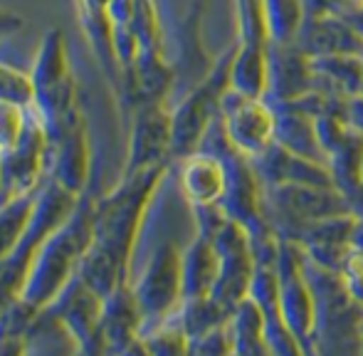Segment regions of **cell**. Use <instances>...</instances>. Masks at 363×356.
<instances>
[{"label": "cell", "instance_id": "cell-1", "mask_svg": "<svg viewBox=\"0 0 363 356\" xmlns=\"http://www.w3.org/2000/svg\"><path fill=\"white\" fill-rule=\"evenodd\" d=\"M168 171V161L144 169L139 174L124 176L121 183L104 198L94 201V238L91 247L104 252L114 265L129 274L131 255L139 240L141 226L158 183Z\"/></svg>", "mask_w": 363, "mask_h": 356}, {"label": "cell", "instance_id": "cell-2", "mask_svg": "<svg viewBox=\"0 0 363 356\" xmlns=\"http://www.w3.org/2000/svg\"><path fill=\"white\" fill-rule=\"evenodd\" d=\"M91 228H94V201H86L82 196L69 221L60 226L38 252L18 299H23L33 309L52 304L69 284V279L79 272L82 257L86 255L94 238Z\"/></svg>", "mask_w": 363, "mask_h": 356}, {"label": "cell", "instance_id": "cell-3", "mask_svg": "<svg viewBox=\"0 0 363 356\" xmlns=\"http://www.w3.org/2000/svg\"><path fill=\"white\" fill-rule=\"evenodd\" d=\"M30 77L35 84L33 111L40 116L50 141L55 144L82 114L77 106V82L69 67L67 43L60 28H50L43 35L30 67Z\"/></svg>", "mask_w": 363, "mask_h": 356}, {"label": "cell", "instance_id": "cell-4", "mask_svg": "<svg viewBox=\"0 0 363 356\" xmlns=\"http://www.w3.org/2000/svg\"><path fill=\"white\" fill-rule=\"evenodd\" d=\"M79 201L82 196L62 188L52 178H48L43 183V188L38 191V198H35L33 216H30L23 238L13 247V252L0 262V299L10 302V299L18 297L38 252L43 250L48 238L69 221V216L77 211Z\"/></svg>", "mask_w": 363, "mask_h": 356}, {"label": "cell", "instance_id": "cell-5", "mask_svg": "<svg viewBox=\"0 0 363 356\" xmlns=\"http://www.w3.org/2000/svg\"><path fill=\"white\" fill-rule=\"evenodd\" d=\"M141 309V337L171 317L183 302V250L163 240L148 257L144 272L131 282Z\"/></svg>", "mask_w": 363, "mask_h": 356}, {"label": "cell", "instance_id": "cell-6", "mask_svg": "<svg viewBox=\"0 0 363 356\" xmlns=\"http://www.w3.org/2000/svg\"><path fill=\"white\" fill-rule=\"evenodd\" d=\"M50 159H52V141H50L48 129L43 126L40 116L30 109L28 129H25L20 144L0 154V166H3L0 203L40 191L45 183V174H50Z\"/></svg>", "mask_w": 363, "mask_h": 356}, {"label": "cell", "instance_id": "cell-7", "mask_svg": "<svg viewBox=\"0 0 363 356\" xmlns=\"http://www.w3.org/2000/svg\"><path fill=\"white\" fill-rule=\"evenodd\" d=\"M220 124L228 141L247 156H259L277 134V114L257 96H245L230 87L220 99Z\"/></svg>", "mask_w": 363, "mask_h": 356}, {"label": "cell", "instance_id": "cell-8", "mask_svg": "<svg viewBox=\"0 0 363 356\" xmlns=\"http://www.w3.org/2000/svg\"><path fill=\"white\" fill-rule=\"evenodd\" d=\"M173 144V114L166 101H144L136 104L131 119L129 136V159H126L124 176L139 174L156 164L171 159Z\"/></svg>", "mask_w": 363, "mask_h": 356}, {"label": "cell", "instance_id": "cell-9", "mask_svg": "<svg viewBox=\"0 0 363 356\" xmlns=\"http://www.w3.org/2000/svg\"><path fill=\"white\" fill-rule=\"evenodd\" d=\"M52 307L60 317L72 329L82 354H104L101 342V317H104V297L94 287L79 277V272L69 279V284L62 289Z\"/></svg>", "mask_w": 363, "mask_h": 356}, {"label": "cell", "instance_id": "cell-10", "mask_svg": "<svg viewBox=\"0 0 363 356\" xmlns=\"http://www.w3.org/2000/svg\"><path fill=\"white\" fill-rule=\"evenodd\" d=\"M272 206L289 226H309L324 218L346 216L349 203L344 191L321 183H279L272 186Z\"/></svg>", "mask_w": 363, "mask_h": 356}, {"label": "cell", "instance_id": "cell-11", "mask_svg": "<svg viewBox=\"0 0 363 356\" xmlns=\"http://www.w3.org/2000/svg\"><path fill=\"white\" fill-rule=\"evenodd\" d=\"M141 309L131 282H121L104 297V317H101V342L104 354H146L141 339Z\"/></svg>", "mask_w": 363, "mask_h": 356}, {"label": "cell", "instance_id": "cell-12", "mask_svg": "<svg viewBox=\"0 0 363 356\" xmlns=\"http://www.w3.org/2000/svg\"><path fill=\"white\" fill-rule=\"evenodd\" d=\"M316 82L314 60L296 43L267 45V94L277 101H296L311 94Z\"/></svg>", "mask_w": 363, "mask_h": 356}, {"label": "cell", "instance_id": "cell-13", "mask_svg": "<svg viewBox=\"0 0 363 356\" xmlns=\"http://www.w3.org/2000/svg\"><path fill=\"white\" fill-rule=\"evenodd\" d=\"M309 57L326 55H363V35L346 18L336 15H314L304 18L294 40Z\"/></svg>", "mask_w": 363, "mask_h": 356}, {"label": "cell", "instance_id": "cell-14", "mask_svg": "<svg viewBox=\"0 0 363 356\" xmlns=\"http://www.w3.org/2000/svg\"><path fill=\"white\" fill-rule=\"evenodd\" d=\"M50 178L77 196H84L86 178H89V139H86V121L82 114L52 144Z\"/></svg>", "mask_w": 363, "mask_h": 356}, {"label": "cell", "instance_id": "cell-15", "mask_svg": "<svg viewBox=\"0 0 363 356\" xmlns=\"http://www.w3.org/2000/svg\"><path fill=\"white\" fill-rule=\"evenodd\" d=\"M183 196L193 208L218 206L225 196V164L213 151H193L183 156Z\"/></svg>", "mask_w": 363, "mask_h": 356}, {"label": "cell", "instance_id": "cell-16", "mask_svg": "<svg viewBox=\"0 0 363 356\" xmlns=\"http://www.w3.org/2000/svg\"><path fill=\"white\" fill-rule=\"evenodd\" d=\"M220 274V252L208 233H201L183 250V299L208 297Z\"/></svg>", "mask_w": 363, "mask_h": 356}, {"label": "cell", "instance_id": "cell-17", "mask_svg": "<svg viewBox=\"0 0 363 356\" xmlns=\"http://www.w3.org/2000/svg\"><path fill=\"white\" fill-rule=\"evenodd\" d=\"M25 354L45 356V354H82L72 329L52 307H43L35 312L28 327V347Z\"/></svg>", "mask_w": 363, "mask_h": 356}, {"label": "cell", "instance_id": "cell-18", "mask_svg": "<svg viewBox=\"0 0 363 356\" xmlns=\"http://www.w3.org/2000/svg\"><path fill=\"white\" fill-rule=\"evenodd\" d=\"M267 45L238 43L233 65H230V87L235 91L264 99L267 94Z\"/></svg>", "mask_w": 363, "mask_h": 356}, {"label": "cell", "instance_id": "cell-19", "mask_svg": "<svg viewBox=\"0 0 363 356\" xmlns=\"http://www.w3.org/2000/svg\"><path fill=\"white\" fill-rule=\"evenodd\" d=\"M233 334H235V354H264L267 347V332H264V312L252 297H245L233 312Z\"/></svg>", "mask_w": 363, "mask_h": 356}, {"label": "cell", "instance_id": "cell-20", "mask_svg": "<svg viewBox=\"0 0 363 356\" xmlns=\"http://www.w3.org/2000/svg\"><path fill=\"white\" fill-rule=\"evenodd\" d=\"M35 198H38V191L0 203V262L13 252V247L23 238L30 216H33Z\"/></svg>", "mask_w": 363, "mask_h": 356}, {"label": "cell", "instance_id": "cell-21", "mask_svg": "<svg viewBox=\"0 0 363 356\" xmlns=\"http://www.w3.org/2000/svg\"><path fill=\"white\" fill-rule=\"evenodd\" d=\"M38 309L28 307L23 299H10L0 312V356L25 354L28 347V327Z\"/></svg>", "mask_w": 363, "mask_h": 356}, {"label": "cell", "instance_id": "cell-22", "mask_svg": "<svg viewBox=\"0 0 363 356\" xmlns=\"http://www.w3.org/2000/svg\"><path fill=\"white\" fill-rule=\"evenodd\" d=\"M264 18L272 43H294L306 13L301 0H264Z\"/></svg>", "mask_w": 363, "mask_h": 356}, {"label": "cell", "instance_id": "cell-23", "mask_svg": "<svg viewBox=\"0 0 363 356\" xmlns=\"http://www.w3.org/2000/svg\"><path fill=\"white\" fill-rule=\"evenodd\" d=\"M0 101L20 104L25 109H33L35 104V84L30 72L0 62Z\"/></svg>", "mask_w": 363, "mask_h": 356}, {"label": "cell", "instance_id": "cell-24", "mask_svg": "<svg viewBox=\"0 0 363 356\" xmlns=\"http://www.w3.org/2000/svg\"><path fill=\"white\" fill-rule=\"evenodd\" d=\"M30 121V109L10 101H0V154L15 149Z\"/></svg>", "mask_w": 363, "mask_h": 356}, {"label": "cell", "instance_id": "cell-25", "mask_svg": "<svg viewBox=\"0 0 363 356\" xmlns=\"http://www.w3.org/2000/svg\"><path fill=\"white\" fill-rule=\"evenodd\" d=\"M25 28V18L8 8H0V40L5 38H13L15 33Z\"/></svg>", "mask_w": 363, "mask_h": 356}, {"label": "cell", "instance_id": "cell-26", "mask_svg": "<svg viewBox=\"0 0 363 356\" xmlns=\"http://www.w3.org/2000/svg\"><path fill=\"white\" fill-rule=\"evenodd\" d=\"M349 124L354 129L363 131V94H356L354 99L349 101Z\"/></svg>", "mask_w": 363, "mask_h": 356}, {"label": "cell", "instance_id": "cell-27", "mask_svg": "<svg viewBox=\"0 0 363 356\" xmlns=\"http://www.w3.org/2000/svg\"><path fill=\"white\" fill-rule=\"evenodd\" d=\"M0 196H3V166H0Z\"/></svg>", "mask_w": 363, "mask_h": 356}, {"label": "cell", "instance_id": "cell-28", "mask_svg": "<svg viewBox=\"0 0 363 356\" xmlns=\"http://www.w3.org/2000/svg\"><path fill=\"white\" fill-rule=\"evenodd\" d=\"M361 186H363V164H361Z\"/></svg>", "mask_w": 363, "mask_h": 356}]
</instances>
